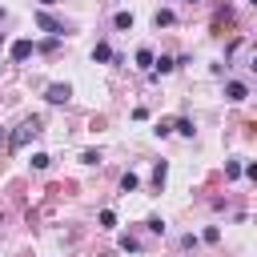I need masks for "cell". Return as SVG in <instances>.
<instances>
[{"label": "cell", "mask_w": 257, "mask_h": 257, "mask_svg": "<svg viewBox=\"0 0 257 257\" xmlns=\"http://www.w3.org/2000/svg\"><path fill=\"white\" fill-rule=\"evenodd\" d=\"M36 137H40V116H28V120L8 137V149H24V145H28V141H36Z\"/></svg>", "instance_id": "1"}, {"label": "cell", "mask_w": 257, "mask_h": 257, "mask_svg": "<svg viewBox=\"0 0 257 257\" xmlns=\"http://www.w3.org/2000/svg\"><path fill=\"white\" fill-rule=\"evenodd\" d=\"M36 24H40L44 32H52V36H64V24H60V20L52 16V12H44V8L36 12Z\"/></svg>", "instance_id": "2"}, {"label": "cell", "mask_w": 257, "mask_h": 257, "mask_svg": "<svg viewBox=\"0 0 257 257\" xmlns=\"http://www.w3.org/2000/svg\"><path fill=\"white\" fill-rule=\"evenodd\" d=\"M68 96H72L68 84H48V88H44V100H48V104H68Z\"/></svg>", "instance_id": "3"}, {"label": "cell", "mask_w": 257, "mask_h": 257, "mask_svg": "<svg viewBox=\"0 0 257 257\" xmlns=\"http://www.w3.org/2000/svg\"><path fill=\"white\" fill-rule=\"evenodd\" d=\"M245 96H249L245 80H229V84H225V100H245Z\"/></svg>", "instance_id": "4"}, {"label": "cell", "mask_w": 257, "mask_h": 257, "mask_svg": "<svg viewBox=\"0 0 257 257\" xmlns=\"http://www.w3.org/2000/svg\"><path fill=\"white\" fill-rule=\"evenodd\" d=\"M32 56V40H16L12 44V60H28Z\"/></svg>", "instance_id": "5"}, {"label": "cell", "mask_w": 257, "mask_h": 257, "mask_svg": "<svg viewBox=\"0 0 257 257\" xmlns=\"http://www.w3.org/2000/svg\"><path fill=\"white\" fill-rule=\"evenodd\" d=\"M173 68H177V60L161 56V60H153V72H149V76H165V72H173Z\"/></svg>", "instance_id": "6"}, {"label": "cell", "mask_w": 257, "mask_h": 257, "mask_svg": "<svg viewBox=\"0 0 257 257\" xmlns=\"http://www.w3.org/2000/svg\"><path fill=\"white\" fill-rule=\"evenodd\" d=\"M153 60H157V56H153L149 48H141V52H137V68H145V72H153Z\"/></svg>", "instance_id": "7"}, {"label": "cell", "mask_w": 257, "mask_h": 257, "mask_svg": "<svg viewBox=\"0 0 257 257\" xmlns=\"http://www.w3.org/2000/svg\"><path fill=\"white\" fill-rule=\"evenodd\" d=\"M133 189H141V177L137 173H124L120 177V193H133Z\"/></svg>", "instance_id": "8"}, {"label": "cell", "mask_w": 257, "mask_h": 257, "mask_svg": "<svg viewBox=\"0 0 257 257\" xmlns=\"http://www.w3.org/2000/svg\"><path fill=\"white\" fill-rule=\"evenodd\" d=\"M153 24H157V28H169V24H173V12H169V8H157Z\"/></svg>", "instance_id": "9"}, {"label": "cell", "mask_w": 257, "mask_h": 257, "mask_svg": "<svg viewBox=\"0 0 257 257\" xmlns=\"http://www.w3.org/2000/svg\"><path fill=\"white\" fill-rule=\"evenodd\" d=\"M92 60H112V48H108V44H104V40H100V44H96V48H92Z\"/></svg>", "instance_id": "10"}, {"label": "cell", "mask_w": 257, "mask_h": 257, "mask_svg": "<svg viewBox=\"0 0 257 257\" xmlns=\"http://www.w3.org/2000/svg\"><path fill=\"white\" fill-rule=\"evenodd\" d=\"M173 128H177V133H181V137H193V133H197V128H193V120H189V116H181V120H177V124H173Z\"/></svg>", "instance_id": "11"}, {"label": "cell", "mask_w": 257, "mask_h": 257, "mask_svg": "<svg viewBox=\"0 0 257 257\" xmlns=\"http://www.w3.org/2000/svg\"><path fill=\"white\" fill-rule=\"evenodd\" d=\"M48 165H52V157H48V153H32V169H40V173H44Z\"/></svg>", "instance_id": "12"}, {"label": "cell", "mask_w": 257, "mask_h": 257, "mask_svg": "<svg viewBox=\"0 0 257 257\" xmlns=\"http://www.w3.org/2000/svg\"><path fill=\"white\" fill-rule=\"evenodd\" d=\"M120 249H124V253H141V241H137V237H128V233H124V237H120Z\"/></svg>", "instance_id": "13"}, {"label": "cell", "mask_w": 257, "mask_h": 257, "mask_svg": "<svg viewBox=\"0 0 257 257\" xmlns=\"http://www.w3.org/2000/svg\"><path fill=\"white\" fill-rule=\"evenodd\" d=\"M112 24H116V28H133V12H116Z\"/></svg>", "instance_id": "14"}, {"label": "cell", "mask_w": 257, "mask_h": 257, "mask_svg": "<svg viewBox=\"0 0 257 257\" xmlns=\"http://www.w3.org/2000/svg\"><path fill=\"white\" fill-rule=\"evenodd\" d=\"M116 225V213L112 209H100V229H112Z\"/></svg>", "instance_id": "15"}, {"label": "cell", "mask_w": 257, "mask_h": 257, "mask_svg": "<svg viewBox=\"0 0 257 257\" xmlns=\"http://www.w3.org/2000/svg\"><path fill=\"white\" fill-rule=\"evenodd\" d=\"M245 169H241V161H225V177H241Z\"/></svg>", "instance_id": "16"}, {"label": "cell", "mask_w": 257, "mask_h": 257, "mask_svg": "<svg viewBox=\"0 0 257 257\" xmlns=\"http://www.w3.org/2000/svg\"><path fill=\"white\" fill-rule=\"evenodd\" d=\"M165 173H169V169H165V161H161V165H157V173H153V185H157V189L165 185Z\"/></svg>", "instance_id": "17"}, {"label": "cell", "mask_w": 257, "mask_h": 257, "mask_svg": "<svg viewBox=\"0 0 257 257\" xmlns=\"http://www.w3.org/2000/svg\"><path fill=\"white\" fill-rule=\"evenodd\" d=\"M145 225H149V233H165V221H161V217H149Z\"/></svg>", "instance_id": "18"}, {"label": "cell", "mask_w": 257, "mask_h": 257, "mask_svg": "<svg viewBox=\"0 0 257 257\" xmlns=\"http://www.w3.org/2000/svg\"><path fill=\"white\" fill-rule=\"evenodd\" d=\"M249 72H253V76H257V52H253V56H249Z\"/></svg>", "instance_id": "19"}, {"label": "cell", "mask_w": 257, "mask_h": 257, "mask_svg": "<svg viewBox=\"0 0 257 257\" xmlns=\"http://www.w3.org/2000/svg\"><path fill=\"white\" fill-rule=\"evenodd\" d=\"M0 149H8V133L4 128H0Z\"/></svg>", "instance_id": "20"}, {"label": "cell", "mask_w": 257, "mask_h": 257, "mask_svg": "<svg viewBox=\"0 0 257 257\" xmlns=\"http://www.w3.org/2000/svg\"><path fill=\"white\" fill-rule=\"evenodd\" d=\"M40 4H60V0H40Z\"/></svg>", "instance_id": "21"}, {"label": "cell", "mask_w": 257, "mask_h": 257, "mask_svg": "<svg viewBox=\"0 0 257 257\" xmlns=\"http://www.w3.org/2000/svg\"><path fill=\"white\" fill-rule=\"evenodd\" d=\"M249 4H253V8H257V0H249Z\"/></svg>", "instance_id": "22"}]
</instances>
